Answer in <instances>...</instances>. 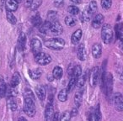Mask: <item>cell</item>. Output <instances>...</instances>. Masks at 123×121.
<instances>
[{
  "label": "cell",
  "instance_id": "obj_1",
  "mask_svg": "<svg viewBox=\"0 0 123 121\" xmlns=\"http://www.w3.org/2000/svg\"><path fill=\"white\" fill-rule=\"evenodd\" d=\"M25 104H24V112L29 117H34L36 115V109L35 103L34 93L31 89H25L24 93Z\"/></svg>",
  "mask_w": 123,
  "mask_h": 121
},
{
  "label": "cell",
  "instance_id": "obj_2",
  "mask_svg": "<svg viewBox=\"0 0 123 121\" xmlns=\"http://www.w3.org/2000/svg\"><path fill=\"white\" fill-rule=\"evenodd\" d=\"M44 45L49 49L55 50V51H60V50L63 49L64 46H65V40L62 38L59 37L51 38V39L45 40Z\"/></svg>",
  "mask_w": 123,
  "mask_h": 121
},
{
  "label": "cell",
  "instance_id": "obj_3",
  "mask_svg": "<svg viewBox=\"0 0 123 121\" xmlns=\"http://www.w3.org/2000/svg\"><path fill=\"white\" fill-rule=\"evenodd\" d=\"M113 37L112 28L110 24H103L102 29H101V38L105 44H110Z\"/></svg>",
  "mask_w": 123,
  "mask_h": 121
},
{
  "label": "cell",
  "instance_id": "obj_4",
  "mask_svg": "<svg viewBox=\"0 0 123 121\" xmlns=\"http://www.w3.org/2000/svg\"><path fill=\"white\" fill-rule=\"evenodd\" d=\"M35 60L39 65L41 66H46L48 65L49 63H51V56H49L46 53H44L42 51L37 53L36 55H35Z\"/></svg>",
  "mask_w": 123,
  "mask_h": 121
},
{
  "label": "cell",
  "instance_id": "obj_5",
  "mask_svg": "<svg viewBox=\"0 0 123 121\" xmlns=\"http://www.w3.org/2000/svg\"><path fill=\"white\" fill-rule=\"evenodd\" d=\"M112 89H113V77L112 74L109 73L105 77V93L106 97L109 98H111V93H112Z\"/></svg>",
  "mask_w": 123,
  "mask_h": 121
},
{
  "label": "cell",
  "instance_id": "obj_6",
  "mask_svg": "<svg viewBox=\"0 0 123 121\" xmlns=\"http://www.w3.org/2000/svg\"><path fill=\"white\" fill-rule=\"evenodd\" d=\"M99 76V67H94L90 71L89 74V84L92 87H94L98 83Z\"/></svg>",
  "mask_w": 123,
  "mask_h": 121
},
{
  "label": "cell",
  "instance_id": "obj_7",
  "mask_svg": "<svg viewBox=\"0 0 123 121\" xmlns=\"http://www.w3.org/2000/svg\"><path fill=\"white\" fill-rule=\"evenodd\" d=\"M113 103L116 110L119 112L123 110V97L121 92H116L113 95Z\"/></svg>",
  "mask_w": 123,
  "mask_h": 121
},
{
  "label": "cell",
  "instance_id": "obj_8",
  "mask_svg": "<svg viewBox=\"0 0 123 121\" xmlns=\"http://www.w3.org/2000/svg\"><path fill=\"white\" fill-rule=\"evenodd\" d=\"M31 48L34 55H36L37 53L41 52V48H42V44H41V40L37 38H33L31 42Z\"/></svg>",
  "mask_w": 123,
  "mask_h": 121
},
{
  "label": "cell",
  "instance_id": "obj_9",
  "mask_svg": "<svg viewBox=\"0 0 123 121\" xmlns=\"http://www.w3.org/2000/svg\"><path fill=\"white\" fill-rule=\"evenodd\" d=\"M104 16L101 14H96L94 17V19H92V22H91V25L93 26V28L94 29H99L101 26L103 25V22H104Z\"/></svg>",
  "mask_w": 123,
  "mask_h": 121
},
{
  "label": "cell",
  "instance_id": "obj_10",
  "mask_svg": "<svg viewBox=\"0 0 123 121\" xmlns=\"http://www.w3.org/2000/svg\"><path fill=\"white\" fill-rule=\"evenodd\" d=\"M51 27H50V31L54 35H61L63 32V29L62 27L61 24L57 20H55L53 22H51Z\"/></svg>",
  "mask_w": 123,
  "mask_h": 121
},
{
  "label": "cell",
  "instance_id": "obj_11",
  "mask_svg": "<svg viewBox=\"0 0 123 121\" xmlns=\"http://www.w3.org/2000/svg\"><path fill=\"white\" fill-rule=\"evenodd\" d=\"M77 56L78 58H79L80 61L84 62L86 60V57H87V51H86L85 49V46L84 44L81 43L79 46H78V50H77Z\"/></svg>",
  "mask_w": 123,
  "mask_h": 121
},
{
  "label": "cell",
  "instance_id": "obj_12",
  "mask_svg": "<svg viewBox=\"0 0 123 121\" xmlns=\"http://www.w3.org/2000/svg\"><path fill=\"white\" fill-rule=\"evenodd\" d=\"M53 114H54V109H53L52 103H48L46 110H45L46 120H53Z\"/></svg>",
  "mask_w": 123,
  "mask_h": 121
},
{
  "label": "cell",
  "instance_id": "obj_13",
  "mask_svg": "<svg viewBox=\"0 0 123 121\" xmlns=\"http://www.w3.org/2000/svg\"><path fill=\"white\" fill-rule=\"evenodd\" d=\"M18 49L20 51H23L25 49V46H26V36L25 35V33L21 32L19 35L18 38Z\"/></svg>",
  "mask_w": 123,
  "mask_h": 121
},
{
  "label": "cell",
  "instance_id": "obj_14",
  "mask_svg": "<svg viewBox=\"0 0 123 121\" xmlns=\"http://www.w3.org/2000/svg\"><path fill=\"white\" fill-rule=\"evenodd\" d=\"M36 93L37 95V97L39 98V99L41 101H44L46 98V91L45 88L44 86L42 85H38L36 87Z\"/></svg>",
  "mask_w": 123,
  "mask_h": 121
},
{
  "label": "cell",
  "instance_id": "obj_15",
  "mask_svg": "<svg viewBox=\"0 0 123 121\" xmlns=\"http://www.w3.org/2000/svg\"><path fill=\"white\" fill-rule=\"evenodd\" d=\"M92 55L95 59L100 57L102 55V46L100 44H94V46H92Z\"/></svg>",
  "mask_w": 123,
  "mask_h": 121
},
{
  "label": "cell",
  "instance_id": "obj_16",
  "mask_svg": "<svg viewBox=\"0 0 123 121\" xmlns=\"http://www.w3.org/2000/svg\"><path fill=\"white\" fill-rule=\"evenodd\" d=\"M93 14H94V13H93L89 8L85 9L82 12V14H81V16H80L81 21H82V22H87V21H89L91 19V18H92Z\"/></svg>",
  "mask_w": 123,
  "mask_h": 121
},
{
  "label": "cell",
  "instance_id": "obj_17",
  "mask_svg": "<svg viewBox=\"0 0 123 121\" xmlns=\"http://www.w3.org/2000/svg\"><path fill=\"white\" fill-rule=\"evenodd\" d=\"M7 104H8V107H9V109H10L11 111H13V112L16 111L18 105H17V102H16L15 98H14L13 95H10V96H9V97H8Z\"/></svg>",
  "mask_w": 123,
  "mask_h": 121
},
{
  "label": "cell",
  "instance_id": "obj_18",
  "mask_svg": "<svg viewBox=\"0 0 123 121\" xmlns=\"http://www.w3.org/2000/svg\"><path fill=\"white\" fill-rule=\"evenodd\" d=\"M5 7L7 11H11L14 12L16 11L18 9V3L14 0H6L5 2Z\"/></svg>",
  "mask_w": 123,
  "mask_h": 121
},
{
  "label": "cell",
  "instance_id": "obj_19",
  "mask_svg": "<svg viewBox=\"0 0 123 121\" xmlns=\"http://www.w3.org/2000/svg\"><path fill=\"white\" fill-rule=\"evenodd\" d=\"M82 30L80 29H77L74 34L72 35V37H71V41L74 45H77L78 43L80 41L81 38H82Z\"/></svg>",
  "mask_w": 123,
  "mask_h": 121
},
{
  "label": "cell",
  "instance_id": "obj_20",
  "mask_svg": "<svg viewBox=\"0 0 123 121\" xmlns=\"http://www.w3.org/2000/svg\"><path fill=\"white\" fill-rule=\"evenodd\" d=\"M20 80H21L20 75H19V74L18 73V72L14 73V75H13L12 78H11L10 87H14H14H16L19 84V82H20Z\"/></svg>",
  "mask_w": 123,
  "mask_h": 121
},
{
  "label": "cell",
  "instance_id": "obj_21",
  "mask_svg": "<svg viewBox=\"0 0 123 121\" xmlns=\"http://www.w3.org/2000/svg\"><path fill=\"white\" fill-rule=\"evenodd\" d=\"M51 24V23L50 22L49 20H46V21H45L44 23H42V24H41V25L38 27V28H39L40 32L42 33V34H46V33H47V31L50 30Z\"/></svg>",
  "mask_w": 123,
  "mask_h": 121
},
{
  "label": "cell",
  "instance_id": "obj_22",
  "mask_svg": "<svg viewBox=\"0 0 123 121\" xmlns=\"http://www.w3.org/2000/svg\"><path fill=\"white\" fill-rule=\"evenodd\" d=\"M62 74H63V72H62V67H55L53 68V71H52V76L56 80H59V79L62 78Z\"/></svg>",
  "mask_w": 123,
  "mask_h": 121
},
{
  "label": "cell",
  "instance_id": "obj_23",
  "mask_svg": "<svg viewBox=\"0 0 123 121\" xmlns=\"http://www.w3.org/2000/svg\"><path fill=\"white\" fill-rule=\"evenodd\" d=\"M42 74V71L40 68H36L34 70H29V75L32 79H39Z\"/></svg>",
  "mask_w": 123,
  "mask_h": 121
},
{
  "label": "cell",
  "instance_id": "obj_24",
  "mask_svg": "<svg viewBox=\"0 0 123 121\" xmlns=\"http://www.w3.org/2000/svg\"><path fill=\"white\" fill-rule=\"evenodd\" d=\"M31 23H32V24L35 27H37V28L42 24V19H41L39 14H36V15H34L31 18Z\"/></svg>",
  "mask_w": 123,
  "mask_h": 121
},
{
  "label": "cell",
  "instance_id": "obj_25",
  "mask_svg": "<svg viewBox=\"0 0 123 121\" xmlns=\"http://www.w3.org/2000/svg\"><path fill=\"white\" fill-rule=\"evenodd\" d=\"M82 101H83V91H79L75 94V97H74V104H76L77 108L80 107L81 104H82Z\"/></svg>",
  "mask_w": 123,
  "mask_h": 121
},
{
  "label": "cell",
  "instance_id": "obj_26",
  "mask_svg": "<svg viewBox=\"0 0 123 121\" xmlns=\"http://www.w3.org/2000/svg\"><path fill=\"white\" fill-rule=\"evenodd\" d=\"M68 92L67 88L62 89L59 92V93H58L57 96L58 100L61 101V102H65L68 99Z\"/></svg>",
  "mask_w": 123,
  "mask_h": 121
},
{
  "label": "cell",
  "instance_id": "obj_27",
  "mask_svg": "<svg viewBox=\"0 0 123 121\" xmlns=\"http://www.w3.org/2000/svg\"><path fill=\"white\" fill-rule=\"evenodd\" d=\"M71 79L69 80V82L68 84V87H67V90L68 92H72L73 89L76 87V82H77V77H74V76H71Z\"/></svg>",
  "mask_w": 123,
  "mask_h": 121
},
{
  "label": "cell",
  "instance_id": "obj_28",
  "mask_svg": "<svg viewBox=\"0 0 123 121\" xmlns=\"http://www.w3.org/2000/svg\"><path fill=\"white\" fill-rule=\"evenodd\" d=\"M7 93V86L3 79H0V97L4 98Z\"/></svg>",
  "mask_w": 123,
  "mask_h": 121
},
{
  "label": "cell",
  "instance_id": "obj_29",
  "mask_svg": "<svg viewBox=\"0 0 123 121\" xmlns=\"http://www.w3.org/2000/svg\"><path fill=\"white\" fill-rule=\"evenodd\" d=\"M116 37L119 40H122L123 36V29H122V24H119L116 25Z\"/></svg>",
  "mask_w": 123,
  "mask_h": 121
},
{
  "label": "cell",
  "instance_id": "obj_30",
  "mask_svg": "<svg viewBox=\"0 0 123 121\" xmlns=\"http://www.w3.org/2000/svg\"><path fill=\"white\" fill-rule=\"evenodd\" d=\"M86 82V77L85 75L84 76H79V77L77 78V82H76V85L79 88H81L84 86Z\"/></svg>",
  "mask_w": 123,
  "mask_h": 121
},
{
  "label": "cell",
  "instance_id": "obj_31",
  "mask_svg": "<svg viewBox=\"0 0 123 121\" xmlns=\"http://www.w3.org/2000/svg\"><path fill=\"white\" fill-rule=\"evenodd\" d=\"M6 16H7L8 21H9L10 24H16V22H17V19H16V17L13 14V13L11 12V11H7V14H6Z\"/></svg>",
  "mask_w": 123,
  "mask_h": 121
},
{
  "label": "cell",
  "instance_id": "obj_32",
  "mask_svg": "<svg viewBox=\"0 0 123 121\" xmlns=\"http://www.w3.org/2000/svg\"><path fill=\"white\" fill-rule=\"evenodd\" d=\"M82 75V67H81L80 65H77L74 67V71H73V75L75 77H79V76Z\"/></svg>",
  "mask_w": 123,
  "mask_h": 121
},
{
  "label": "cell",
  "instance_id": "obj_33",
  "mask_svg": "<svg viewBox=\"0 0 123 121\" xmlns=\"http://www.w3.org/2000/svg\"><path fill=\"white\" fill-rule=\"evenodd\" d=\"M41 4H42V0H32L31 6H30L31 9V10H36L41 5Z\"/></svg>",
  "mask_w": 123,
  "mask_h": 121
},
{
  "label": "cell",
  "instance_id": "obj_34",
  "mask_svg": "<svg viewBox=\"0 0 123 121\" xmlns=\"http://www.w3.org/2000/svg\"><path fill=\"white\" fill-rule=\"evenodd\" d=\"M65 21V24H67L68 26H70V27H73L76 24V20L72 17V16H67L64 19Z\"/></svg>",
  "mask_w": 123,
  "mask_h": 121
},
{
  "label": "cell",
  "instance_id": "obj_35",
  "mask_svg": "<svg viewBox=\"0 0 123 121\" xmlns=\"http://www.w3.org/2000/svg\"><path fill=\"white\" fill-rule=\"evenodd\" d=\"M47 18H48V20L50 21V22H53V21L56 20V18H57V14H56V12H55V11H49L48 12V14H47Z\"/></svg>",
  "mask_w": 123,
  "mask_h": 121
},
{
  "label": "cell",
  "instance_id": "obj_36",
  "mask_svg": "<svg viewBox=\"0 0 123 121\" xmlns=\"http://www.w3.org/2000/svg\"><path fill=\"white\" fill-rule=\"evenodd\" d=\"M68 10V12L70 13L72 15H77V14H79V9L77 7V6H74V5L69 6Z\"/></svg>",
  "mask_w": 123,
  "mask_h": 121
},
{
  "label": "cell",
  "instance_id": "obj_37",
  "mask_svg": "<svg viewBox=\"0 0 123 121\" xmlns=\"http://www.w3.org/2000/svg\"><path fill=\"white\" fill-rule=\"evenodd\" d=\"M112 5V0H101V6L105 9H109Z\"/></svg>",
  "mask_w": 123,
  "mask_h": 121
},
{
  "label": "cell",
  "instance_id": "obj_38",
  "mask_svg": "<svg viewBox=\"0 0 123 121\" xmlns=\"http://www.w3.org/2000/svg\"><path fill=\"white\" fill-rule=\"evenodd\" d=\"M71 119V114L69 111H65L64 113H62V114L60 117L59 120H62V121H66V120H69Z\"/></svg>",
  "mask_w": 123,
  "mask_h": 121
},
{
  "label": "cell",
  "instance_id": "obj_39",
  "mask_svg": "<svg viewBox=\"0 0 123 121\" xmlns=\"http://www.w3.org/2000/svg\"><path fill=\"white\" fill-rule=\"evenodd\" d=\"M89 9H90L93 13H94L95 11H97V4H96L95 1H91V2L89 3Z\"/></svg>",
  "mask_w": 123,
  "mask_h": 121
},
{
  "label": "cell",
  "instance_id": "obj_40",
  "mask_svg": "<svg viewBox=\"0 0 123 121\" xmlns=\"http://www.w3.org/2000/svg\"><path fill=\"white\" fill-rule=\"evenodd\" d=\"M94 114L97 117L98 120H100L101 119V114H100V110H99V105L98 104L97 107L95 108V111H94Z\"/></svg>",
  "mask_w": 123,
  "mask_h": 121
},
{
  "label": "cell",
  "instance_id": "obj_41",
  "mask_svg": "<svg viewBox=\"0 0 123 121\" xmlns=\"http://www.w3.org/2000/svg\"><path fill=\"white\" fill-rule=\"evenodd\" d=\"M64 4V0H54V5L57 8L62 7Z\"/></svg>",
  "mask_w": 123,
  "mask_h": 121
},
{
  "label": "cell",
  "instance_id": "obj_42",
  "mask_svg": "<svg viewBox=\"0 0 123 121\" xmlns=\"http://www.w3.org/2000/svg\"><path fill=\"white\" fill-rule=\"evenodd\" d=\"M78 112H79V111H78V108H74L70 112L71 117H74V116H76L78 114Z\"/></svg>",
  "mask_w": 123,
  "mask_h": 121
},
{
  "label": "cell",
  "instance_id": "obj_43",
  "mask_svg": "<svg viewBox=\"0 0 123 121\" xmlns=\"http://www.w3.org/2000/svg\"><path fill=\"white\" fill-rule=\"evenodd\" d=\"M74 67H73V64H70V65L68 66V76H72L73 75Z\"/></svg>",
  "mask_w": 123,
  "mask_h": 121
},
{
  "label": "cell",
  "instance_id": "obj_44",
  "mask_svg": "<svg viewBox=\"0 0 123 121\" xmlns=\"http://www.w3.org/2000/svg\"><path fill=\"white\" fill-rule=\"evenodd\" d=\"M89 120H98L97 117H96V115L94 114V113H93V114H89Z\"/></svg>",
  "mask_w": 123,
  "mask_h": 121
},
{
  "label": "cell",
  "instance_id": "obj_45",
  "mask_svg": "<svg viewBox=\"0 0 123 121\" xmlns=\"http://www.w3.org/2000/svg\"><path fill=\"white\" fill-rule=\"evenodd\" d=\"M60 117H59V113L56 112V113H54V114H53V119L54 120H59Z\"/></svg>",
  "mask_w": 123,
  "mask_h": 121
},
{
  "label": "cell",
  "instance_id": "obj_46",
  "mask_svg": "<svg viewBox=\"0 0 123 121\" xmlns=\"http://www.w3.org/2000/svg\"><path fill=\"white\" fill-rule=\"evenodd\" d=\"M31 2H32V0H25V5L26 7H30Z\"/></svg>",
  "mask_w": 123,
  "mask_h": 121
},
{
  "label": "cell",
  "instance_id": "obj_47",
  "mask_svg": "<svg viewBox=\"0 0 123 121\" xmlns=\"http://www.w3.org/2000/svg\"><path fill=\"white\" fill-rule=\"evenodd\" d=\"M70 1L76 4H81V3H82V0H70Z\"/></svg>",
  "mask_w": 123,
  "mask_h": 121
},
{
  "label": "cell",
  "instance_id": "obj_48",
  "mask_svg": "<svg viewBox=\"0 0 123 121\" xmlns=\"http://www.w3.org/2000/svg\"><path fill=\"white\" fill-rule=\"evenodd\" d=\"M19 120H26V119H25V118H24V117H19Z\"/></svg>",
  "mask_w": 123,
  "mask_h": 121
},
{
  "label": "cell",
  "instance_id": "obj_49",
  "mask_svg": "<svg viewBox=\"0 0 123 121\" xmlns=\"http://www.w3.org/2000/svg\"><path fill=\"white\" fill-rule=\"evenodd\" d=\"M14 1H16V2L18 3V4H19V3H21L23 1V0H14Z\"/></svg>",
  "mask_w": 123,
  "mask_h": 121
},
{
  "label": "cell",
  "instance_id": "obj_50",
  "mask_svg": "<svg viewBox=\"0 0 123 121\" xmlns=\"http://www.w3.org/2000/svg\"><path fill=\"white\" fill-rule=\"evenodd\" d=\"M0 98H1V97H0Z\"/></svg>",
  "mask_w": 123,
  "mask_h": 121
}]
</instances>
